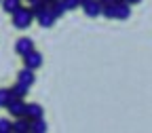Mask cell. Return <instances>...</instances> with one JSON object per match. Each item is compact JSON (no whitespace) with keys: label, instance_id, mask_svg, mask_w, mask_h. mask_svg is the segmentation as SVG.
Here are the masks:
<instances>
[{"label":"cell","instance_id":"7a4b0ae2","mask_svg":"<svg viewBox=\"0 0 152 133\" xmlns=\"http://www.w3.org/2000/svg\"><path fill=\"white\" fill-rule=\"evenodd\" d=\"M26 108H28V104L23 102V97H13V99H11V104L7 106V110L13 114L15 118L26 116Z\"/></svg>","mask_w":152,"mask_h":133},{"label":"cell","instance_id":"9a60e30c","mask_svg":"<svg viewBox=\"0 0 152 133\" xmlns=\"http://www.w3.org/2000/svg\"><path fill=\"white\" fill-rule=\"evenodd\" d=\"M13 99V93L11 89H0V108H7Z\"/></svg>","mask_w":152,"mask_h":133},{"label":"cell","instance_id":"3957f363","mask_svg":"<svg viewBox=\"0 0 152 133\" xmlns=\"http://www.w3.org/2000/svg\"><path fill=\"white\" fill-rule=\"evenodd\" d=\"M15 51H17V55L26 57L28 53L34 51V40H32V38H19V40L15 42Z\"/></svg>","mask_w":152,"mask_h":133},{"label":"cell","instance_id":"2e32d148","mask_svg":"<svg viewBox=\"0 0 152 133\" xmlns=\"http://www.w3.org/2000/svg\"><path fill=\"white\" fill-rule=\"evenodd\" d=\"M102 15L106 19H116V4H104L102 7Z\"/></svg>","mask_w":152,"mask_h":133},{"label":"cell","instance_id":"ba28073f","mask_svg":"<svg viewBox=\"0 0 152 133\" xmlns=\"http://www.w3.org/2000/svg\"><path fill=\"white\" fill-rule=\"evenodd\" d=\"M129 15H131V4L127 2V0L118 2V4H116V19L125 21V19H129Z\"/></svg>","mask_w":152,"mask_h":133},{"label":"cell","instance_id":"5b68a950","mask_svg":"<svg viewBox=\"0 0 152 133\" xmlns=\"http://www.w3.org/2000/svg\"><path fill=\"white\" fill-rule=\"evenodd\" d=\"M36 21L40 23L42 28H51V26L57 21V17L53 15V11H51V9H45L40 15H36Z\"/></svg>","mask_w":152,"mask_h":133},{"label":"cell","instance_id":"8992f818","mask_svg":"<svg viewBox=\"0 0 152 133\" xmlns=\"http://www.w3.org/2000/svg\"><path fill=\"white\" fill-rule=\"evenodd\" d=\"M102 7H104V4L99 2V0H89L83 9H85L87 17H97V15H102Z\"/></svg>","mask_w":152,"mask_h":133},{"label":"cell","instance_id":"ac0fdd59","mask_svg":"<svg viewBox=\"0 0 152 133\" xmlns=\"http://www.w3.org/2000/svg\"><path fill=\"white\" fill-rule=\"evenodd\" d=\"M64 4H66V9H68V11H72V9L83 7V0H64Z\"/></svg>","mask_w":152,"mask_h":133},{"label":"cell","instance_id":"ffe728a7","mask_svg":"<svg viewBox=\"0 0 152 133\" xmlns=\"http://www.w3.org/2000/svg\"><path fill=\"white\" fill-rule=\"evenodd\" d=\"M0 2H2V0H0Z\"/></svg>","mask_w":152,"mask_h":133},{"label":"cell","instance_id":"d6986e66","mask_svg":"<svg viewBox=\"0 0 152 133\" xmlns=\"http://www.w3.org/2000/svg\"><path fill=\"white\" fill-rule=\"evenodd\" d=\"M129 4H137V2H142V0H127Z\"/></svg>","mask_w":152,"mask_h":133},{"label":"cell","instance_id":"9c48e42d","mask_svg":"<svg viewBox=\"0 0 152 133\" xmlns=\"http://www.w3.org/2000/svg\"><path fill=\"white\" fill-rule=\"evenodd\" d=\"M34 80H36V76H34V70H32V68H23L21 72H19V83H23V85L32 87Z\"/></svg>","mask_w":152,"mask_h":133},{"label":"cell","instance_id":"5bb4252c","mask_svg":"<svg viewBox=\"0 0 152 133\" xmlns=\"http://www.w3.org/2000/svg\"><path fill=\"white\" fill-rule=\"evenodd\" d=\"M30 131H32V133H45V131H47V123H45L42 118H36V121L30 123Z\"/></svg>","mask_w":152,"mask_h":133},{"label":"cell","instance_id":"6da1fadb","mask_svg":"<svg viewBox=\"0 0 152 133\" xmlns=\"http://www.w3.org/2000/svg\"><path fill=\"white\" fill-rule=\"evenodd\" d=\"M36 19V15H34V11L30 9V7H21L17 13H13V26L15 28H19V30H26V28H30L32 26V21Z\"/></svg>","mask_w":152,"mask_h":133},{"label":"cell","instance_id":"277c9868","mask_svg":"<svg viewBox=\"0 0 152 133\" xmlns=\"http://www.w3.org/2000/svg\"><path fill=\"white\" fill-rule=\"evenodd\" d=\"M23 64H26V68L38 70V68L42 66V55L38 53V51H32V53H28V55L23 57Z\"/></svg>","mask_w":152,"mask_h":133},{"label":"cell","instance_id":"7c38bea8","mask_svg":"<svg viewBox=\"0 0 152 133\" xmlns=\"http://www.w3.org/2000/svg\"><path fill=\"white\" fill-rule=\"evenodd\" d=\"M2 9L13 15V13H17L21 9V0H2Z\"/></svg>","mask_w":152,"mask_h":133},{"label":"cell","instance_id":"8fae6325","mask_svg":"<svg viewBox=\"0 0 152 133\" xmlns=\"http://www.w3.org/2000/svg\"><path fill=\"white\" fill-rule=\"evenodd\" d=\"M28 91H30V87H28V85H23V83H19V80H17V85H15V87H11L13 97H26Z\"/></svg>","mask_w":152,"mask_h":133},{"label":"cell","instance_id":"e0dca14e","mask_svg":"<svg viewBox=\"0 0 152 133\" xmlns=\"http://www.w3.org/2000/svg\"><path fill=\"white\" fill-rule=\"evenodd\" d=\"M13 131V123L7 118H0V133H11Z\"/></svg>","mask_w":152,"mask_h":133},{"label":"cell","instance_id":"30bf717a","mask_svg":"<svg viewBox=\"0 0 152 133\" xmlns=\"http://www.w3.org/2000/svg\"><path fill=\"white\" fill-rule=\"evenodd\" d=\"M26 116H28L30 121L42 118V108L38 106V104H28V108H26Z\"/></svg>","mask_w":152,"mask_h":133},{"label":"cell","instance_id":"4fadbf2b","mask_svg":"<svg viewBox=\"0 0 152 133\" xmlns=\"http://www.w3.org/2000/svg\"><path fill=\"white\" fill-rule=\"evenodd\" d=\"M49 9L53 11V15H55L57 19H59V17H61V15H64V13L68 11V9H66V4H64V0H55V2H53V4H51Z\"/></svg>","mask_w":152,"mask_h":133},{"label":"cell","instance_id":"52a82bcc","mask_svg":"<svg viewBox=\"0 0 152 133\" xmlns=\"http://www.w3.org/2000/svg\"><path fill=\"white\" fill-rule=\"evenodd\" d=\"M30 118L28 116H19L15 123H13V133H28L30 131Z\"/></svg>","mask_w":152,"mask_h":133}]
</instances>
